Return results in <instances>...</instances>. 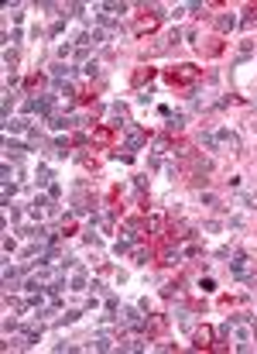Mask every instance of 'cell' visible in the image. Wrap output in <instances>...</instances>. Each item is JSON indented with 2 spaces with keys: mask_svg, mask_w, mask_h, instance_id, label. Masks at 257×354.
<instances>
[{
  "mask_svg": "<svg viewBox=\"0 0 257 354\" xmlns=\"http://www.w3.org/2000/svg\"><path fill=\"white\" fill-rule=\"evenodd\" d=\"M196 79H199V69L192 62H182V65H175V69L168 73V83H172V86H189V83H196Z\"/></svg>",
  "mask_w": 257,
  "mask_h": 354,
  "instance_id": "cell-1",
  "label": "cell"
},
{
  "mask_svg": "<svg viewBox=\"0 0 257 354\" xmlns=\"http://www.w3.org/2000/svg\"><path fill=\"white\" fill-rule=\"evenodd\" d=\"M120 323L123 327H131V330H138V334H144V327H148V320L134 310V306H127V310H120Z\"/></svg>",
  "mask_w": 257,
  "mask_h": 354,
  "instance_id": "cell-2",
  "label": "cell"
},
{
  "mask_svg": "<svg viewBox=\"0 0 257 354\" xmlns=\"http://www.w3.org/2000/svg\"><path fill=\"white\" fill-rule=\"evenodd\" d=\"M219 148H230L233 155H240V138L233 134V131H219V134H216V152H219Z\"/></svg>",
  "mask_w": 257,
  "mask_h": 354,
  "instance_id": "cell-3",
  "label": "cell"
},
{
  "mask_svg": "<svg viewBox=\"0 0 257 354\" xmlns=\"http://www.w3.org/2000/svg\"><path fill=\"white\" fill-rule=\"evenodd\" d=\"M144 141H148V134L141 131V127H127V152H138V148H144Z\"/></svg>",
  "mask_w": 257,
  "mask_h": 354,
  "instance_id": "cell-4",
  "label": "cell"
},
{
  "mask_svg": "<svg viewBox=\"0 0 257 354\" xmlns=\"http://www.w3.org/2000/svg\"><path fill=\"white\" fill-rule=\"evenodd\" d=\"M158 24H161V14H151V18H141L138 24H134V35H138V38H141V35H151V31H155Z\"/></svg>",
  "mask_w": 257,
  "mask_h": 354,
  "instance_id": "cell-5",
  "label": "cell"
},
{
  "mask_svg": "<svg viewBox=\"0 0 257 354\" xmlns=\"http://www.w3.org/2000/svg\"><path fill=\"white\" fill-rule=\"evenodd\" d=\"M209 340H213V330H209V327H202V330H196V334H192V347H196V351H209V347H213Z\"/></svg>",
  "mask_w": 257,
  "mask_h": 354,
  "instance_id": "cell-6",
  "label": "cell"
},
{
  "mask_svg": "<svg viewBox=\"0 0 257 354\" xmlns=\"http://www.w3.org/2000/svg\"><path fill=\"white\" fill-rule=\"evenodd\" d=\"M237 24H240V21L233 18V14H219V18H213V28H216L219 35H226V31H233Z\"/></svg>",
  "mask_w": 257,
  "mask_h": 354,
  "instance_id": "cell-7",
  "label": "cell"
},
{
  "mask_svg": "<svg viewBox=\"0 0 257 354\" xmlns=\"http://www.w3.org/2000/svg\"><path fill=\"white\" fill-rule=\"evenodd\" d=\"M24 152H31V145H21V141H11V138H7V158L21 162V158H24Z\"/></svg>",
  "mask_w": 257,
  "mask_h": 354,
  "instance_id": "cell-8",
  "label": "cell"
},
{
  "mask_svg": "<svg viewBox=\"0 0 257 354\" xmlns=\"http://www.w3.org/2000/svg\"><path fill=\"white\" fill-rule=\"evenodd\" d=\"M185 251H178V244H168L165 251H161V265H178Z\"/></svg>",
  "mask_w": 257,
  "mask_h": 354,
  "instance_id": "cell-9",
  "label": "cell"
},
{
  "mask_svg": "<svg viewBox=\"0 0 257 354\" xmlns=\"http://www.w3.org/2000/svg\"><path fill=\"white\" fill-rule=\"evenodd\" d=\"M4 127H7V134H21V131H24V134H28V131H31V124H28V120H21V117H7L4 120Z\"/></svg>",
  "mask_w": 257,
  "mask_h": 354,
  "instance_id": "cell-10",
  "label": "cell"
},
{
  "mask_svg": "<svg viewBox=\"0 0 257 354\" xmlns=\"http://www.w3.org/2000/svg\"><path fill=\"white\" fill-rule=\"evenodd\" d=\"M113 344H117V340H113L110 334H103V330H99V334H93V347H96V351H110Z\"/></svg>",
  "mask_w": 257,
  "mask_h": 354,
  "instance_id": "cell-11",
  "label": "cell"
},
{
  "mask_svg": "<svg viewBox=\"0 0 257 354\" xmlns=\"http://www.w3.org/2000/svg\"><path fill=\"white\" fill-rule=\"evenodd\" d=\"M72 76V65H65V62H55L52 65V83H62V79Z\"/></svg>",
  "mask_w": 257,
  "mask_h": 354,
  "instance_id": "cell-12",
  "label": "cell"
},
{
  "mask_svg": "<svg viewBox=\"0 0 257 354\" xmlns=\"http://www.w3.org/2000/svg\"><path fill=\"white\" fill-rule=\"evenodd\" d=\"M155 79V69L151 65H141L138 73H134V86H144V83H151Z\"/></svg>",
  "mask_w": 257,
  "mask_h": 354,
  "instance_id": "cell-13",
  "label": "cell"
},
{
  "mask_svg": "<svg viewBox=\"0 0 257 354\" xmlns=\"http://www.w3.org/2000/svg\"><path fill=\"white\" fill-rule=\"evenodd\" d=\"M86 282H89V278H86V268H76V272H72V282H69V286H72L76 293H82V289H86Z\"/></svg>",
  "mask_w": 257,
  "mask_h": 354,
  "instance_id": "cell-14",
  "label": "cell"
},
{
  "mask_svg": "<svg viewBox=\"0 0 257 354\" xmlns=\"http://www.w3.org/2000/svg\"><path fill=\"white\" fill-rule=\"evenodd\" d=\"M182 127H185V117H182V114H175V117H168V124H165V131H168V134H178Z\"/></svg>",
  "mask_w": 257,
  "mask_h": 354,
  "instance_id": "cell-15",
  "label": "cell"
},
{
  "mask_svg": "<svg viewBox=\"0 0 257 354\" xmlns=\"http://www.w3.org/2000/svg\"><path fill=\"white\" fill-rule=\"evenodd\" d=\"M89 138L96 141V145H110V138H113V134H110V127H96V131H93Z\"/></svg>",
  "mask_w": 257,
  "mask_h": 354,
  "instance_id": "cell-16",
  "label": "cell"
},
{
  "mask_svg": "<svg viewBox=\"0 0 257 354\" xmlns=\"http://www.w3.org/2000/svg\"><path fill=\"white\" fill-rule=\"evenodd\" d=\"M24 337H28V344H35L41 337V323H28V327H24Z\"/></svg>",
  "mask_w": 257,
  "mask_h": 354,
  "instance_id": "cell-17",
  "label": "cell"
},
{
  "mask_svg": "<svg viewBox=\"0 0 257 354\" xmlns=\"http://www.w3.org/2000/svg\"><path fill=\"white\" fill-rule=\"evenodd\" d=\"M134 261L138 265H148L151 261V248H134Z\"/></svg>",
  "mask_w": 257,
  "mask_h": 354,
  "instance_id": "cell-18",
  "label": "cell"
},
{
  "mask_svg": "<svg viewBox=\"0 0 257 354\" xmlns=\"http://www.w3.org/2000/svg\"><path fill=\"white\" fill-rule=\"evenodd\" d=\"M79 320V310H65V313L59 316V327H65V323H76Z\"/></svg>",
  "mask_w": 257,
  "mask_h": 354,
  "instance_id": "cell-19",
  "label": "cell"
},
{
  "mask_svg": "<svg viewBox=\"0 0 257 354\" xmlns=\"http://www.w3.org/2000/svg\"><path fill=\"white\" fill-rule=\"evenodd\" d=\"M82 73H86V76H99V62H96V59H89L86 65H82Z\"/></svg>",
  "mask_w": 257,
  "mask_h": 354,
  "instance_id": "cell-20",
  "label": "cell"
},
{
  "mask_svg": "<svg viewBox=\"0 0 257 354\" xmlns=\"http://www.w3.org/2000/svg\"><path fill=\"white\" fill-rule=\"evenodd\" d=\"M250 55H254V41H243L240 45V59H250Z\"/></svg>",
  "mask_w": 257,
  "mask_h": 354,
  "instance_id": "cell-21",
  "label": "cell"
},
{
  "mask_svg": "<svg viewBox=\"0 0 257 354\" xmlns=\"http://www.w3.org/2000/svg\"><path fill=\"white\" fill-rule=\"evenodd\" d=\"M103 11H113V14H123V11H127V4H117V0H113V4H103Z\"/></svg>",
  "mask_w": 257,
  "mask_h": 354,
  "instance_id": "cell-22",
  "label": "cell"
},
{
  "mask_svg": "<svg viewBox=\"0 0 257 354\" xmlns=\"http://www.w3.org/2000/svg\"><path fill=\"white\" fill-rule=\"evenodd\" d=\"M62 28H65V18H59V21H55V24H52V28H48V35H52V38H55V35H62Z\"/></svg>",
  "mask_w": 257,
  "mask_h": 354,
  "instance_id": "cell-23",
  "label": "cell"
},
{
  "mask_svg": "<svg viewBox=\"0 0 257 354\" xmlns=\"http://www.w3.org/2000/svg\"><path fill=\"white\" fill-rule=\"evenodd\" d=\"M69 11H72L76 18H82V21H86V7H82V4H69Z\"/></svg>",
  "mask_w": 257,
  "mask_h": 354,
  "instance_id": "cell-24",
  "label": "cell"
},
{
  "mask_svg": "<svg viewBox=\"0 0 257 354\" xmlns=\"http://www.w3.org/2000/svg\"><path fill=\"white\" fill-rule=\"evenodd\" d=\"M48 196H52V203L62 196V186H59V182H52V186H48Z\"/></svg>",
  "mask_w": 257,
  "mask_h": 354,
  "instance_id": "cell-25",
  "label": "cell"
},
{
  "mask_svg": "<svg viewBox=\"0 0 257 354\" xmlns=\"http://www.w3.org/2000/svg\"><path fill=\"white\" fill-rule=\"evenodd\" d=\"M199 289H202V293H213V289H216V282H213V278H202V282H199Z\"/></svg>",
  "mask_w": 257,
  "mask_h": 354,
  "instance_id": "cell-26",
  "label": "cell"
},
{
  "mask_svg": "<svg viewBox=\"0 0 257 354\" xmlns=\"http://www.w3.org/2000/svg\"><path fill=\"white\" fill-rule=\"evenodd\" d=\"M117 306H120L117 296H106V310H110V313H117Z\"/></svg>",
  "mask_w": 257,
  "mask_h": 354,
  "instance_id": "cell-27",
  "label": "cell"
},
{
  "mask_svg": "<svg viewBox=\"0 0 257 354\" xmlns=\"http://www.w3.org/2000/svg\"><path fill=\"white\" fill-rule=\"evenodd\" d=\"M4 62H7V65H18V52L7 48V52H4Z\"/></svg>",
  "mask_w": 257,
  "mask_h": 354,
  "instance_id": "cell-28",
  "label": "cell"
},
{
  "mask_svg": "<svg viewBox=\"0 0 257 354\" xmlns=\"http://www.w3.org/2000/svg\"><path fill=\"white\" fill-rule=\"evenodd\" d=\"M138 103H151V90H141V93H138Z\"/></svg>",
  "mask_w": 257,
  "mask_h": 354,
  "instance_id": "cell-29",
  "label": "cell"
}]
</instances>
